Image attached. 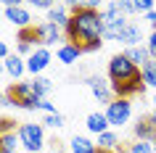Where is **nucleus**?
<instances>
[{"label":"nucleus","mask_w":156,"mask_h":153,"mask_svg":"<svg viewBox=\"0 0 156 153\" xmlns=\"http://www.w3.org/2000/svg\"><path fill=\"white\" fill-rule=\"evenodd\" d=\"M82 53H85V50L80 48V45H74V42H61V45H58V50H56L58 61H61V64H66V66L77 64V58L82 56Z\"/></svg>","instance_id":"13"},{"label":"nucleus","mask_w":156,"mask_h":153,"mask_svg":"<svg viewBox=\"0 0 156 153\" xmlns=\"http://www.w3.org/2000/svg\"><path fill=\"white\" fill-rule=\"evenodd\" d=\"M3 16L8 19L16 29H29V26H32L29 11H27L24 5H19V3H5V5H3Z\"/></svg>","instance_id":"7"},{"label":"nucleus","mask_w":156,"mask_h":153,"mask_svg":"<svg viewBox=\"0 0 156 153\" xmlns=\"http://www.w3.org/2000/svg\"><path fill=\"white\" fill-rule=\"evenodd\" d=\"M19 42L37 45V32H34V26H29V29H19Z\"/></svg>","instance_id":"26"},{"label":"nucleus","mask_w":156,"mask_h":153,"mask_svg":"<svg viewBox=\"0 0 156 153\" xmlns=\"http://www.w3.org/2000/svg\"><path fill=\"white\" fill-rule=\"evenodd\" d=\"M127 153H154V143H148V140H135Z\"/></svg>","instance_id":"25"},{"label":"nucleus","mask_w":156,"mask_h":153,"mask_svg":"<svg viewBox=\"0 0 156 153\" xmlns=\"http://www.w3.org/2000/svg\"><path fill=\"white\" fill-rule=\"evenodd\" d=\"M69 19H72V11H69V5H61V3H56V8L48 13V21L50 24H56L58 29H64L69 26Z\"/></svg>","instance_id":"16"},{"label":"nucleus","mask_w":156,"mask_h":153,"mask_svg":"<svg viewBox=\"0 0 156 153\" xmlns=\"http://www.w3.org/2000/svg\"><path fill=\"white\" fill-rule=\"evenodd\" d=\"M146 48H148V53H151V58H156V32H151V34H148Z\"/></svg>","instance_id":"30"},{"label":"nucleus","mask_w":156,"mask_h":153,"mask_svg":"<svg viewBox=\"0 0 156 153\" xmlns=\"http://www.w3.org/2000/svg\"><path fill=\"white\" fill-rule=\"evenodd\" d=\"M151 11H156V3L154 0H135V13H151Z\"/></svg>","instance_id":"28"},{"label":"nucleus","mask_w":156,"mask_h":153,"mask_svg":"<svg viewBox=\"0 0 156 153\" xmlns=\"http://www.w3.org/2000/svg\"><path fill=\"white\" fill-rule=\"evenodd\" d=\"M132 132H135V140H148V143L156 140V127L148 121V116L135 121V124H132Z\"/></svg>","instance_id":"17"},{"label":"nucleus","mask_w":156,"mask_h":153,"mask_svg":"<svg viewBox=\"0 0 156 153\" xmlns=\"http://www.w3.org/2000/svg\"><path fill=\"white\" fill-rule=\"evenodd\" d=\"M3 19H5V16H3V8H0V21H3Z\"/></svg>","instance_id":"37"},{"label":"nucleus","mask_w":156,"mask_h":153,"mask_svg":"<svg viewBox=\"0 0 156 153\" xmlns=\"http://www.w3.org/2000/svg\"><path fill=\"white\" fill-rule=\"evenodd\" d=\"M140 77H143V85H146V87L156 90V58H151V61L140 69Z\"/></svg>","instance_id":"22"},{"label":"nucleus","mask_w":156,"mask_h":153,"mask_svg":"<svg viewBox=\"0 0 156 153\" xmlns=\"http://www.w3.org/2000/svg\"><path fill=\"white\" fill-rule=\"evenodd\" d=\"M106 119L111 127H122V124H127V121L132 119V103L130 100H124V98H114L111 103L106 106Z\"/></svg>","instance_id":"6"},{"label":"nucleus","mask_w":156,"mask_h":153,"mask_svg":"<svg viewBox=\"0 0 156 153\" xmlns=\"http://www.w3.org/2000/svg\"><path fill=\"white\" fill-rule=\"evenodd\" d=\"M19 140H21V151L27 153H40L45 148V127L34 124V121H24L19 124Z\"/></svg>","instance_id":"3"},{"label":"nucleus","mask_w":156,"mask_h":153,"mask_svg":"<svg viewBox=\"0 0 156 153\" xmlns=\"http://www.w3.org/2000/svg\"><path fill=\"white\" fill-rule=\"evenodd\" d=\"M8 95L16 108H27V111H40L42 98L32 90V82H13L8 87Z\"/></svg>","instance_id":"4"},{"label":"nucleus","mask_w":156,"mask_h":153,"mask_svg":"<svg viewBox=\"0 0 156 153\" xmlns=\"http://www.w3.org/2000/svg\"><path fill=\"white\" fill-rule=\"evenodd\" d=\"M3 71H5V66H3V61H0V74H3Z\"/></svg>","instance_id":"36"},{"label":"nucleus","mask_w":156,"mask_h":153,"mask_svg":"<svg viewBox=\"0 0 156 153\" xmlns=\"http://www.w3.org/2000/svg\"><path fill=\"white\" fill-rule=\"evenodd\" d=\"M124 56L130 58V61L138 66V69H143V66L151 61V53H148L146 45H138V48H127V50H124Z\"/></svg>","instance_id":"20"},{"label":"nucleus","mask_w":156,"mask_h":153,"mask_svg":"<svg viewBox=\"0 0 156 153\" xmlns=\"http://www.w3.org/2000/svg\"><path fill=\"white\" fill-rule=\"evenodd\" d=\"M19 153H27V151H19Z\"/></svg>","instance_id":"41"},{"label":"nucleus","mask_w":156,"mask_h":153,"mask_svg":"<svg viewBox=\"0 0 156 153\" xmlns=\"http://www.w3.org/2000/svg\"><path fill=\"white\" fill-rule=\"evenodd\" d=\"M34 32H37V45H40V48H50V45H56V42L64 40V29H58V26L50 24V21L37 24Z\"/></svg>","instance_id":"8"},{"label":"nucleus","mask_w":156,"mask_h":153,"mask_svg":"<svg viewBox=\"0 0 156 153\" xmlns=\"http://www.w3.org/2000/svg\"><path fill=\"white\" fill-rule=\"evenodd\" d=\"M140 40H143V32H140V26H138V24H132V21L124 26L122 32H119V37H116V42H124L127 48H138Z\"/></svg>","instance_id":"14"},{"label":"nucleus","mask_w":156,"mask_h":153,"mask_svg":"<svg viewBox=\"0 0 156 153\" xmlns=\"http://www.w3.org/2000/svg\"><path fill=\"white\" fill-rule=\"evenodd\" d=\"M50 66V50L48 48H37L32 56L27 58V71L32 77H42V71Z\"/></svg>","instance_id":"10"},{"label":"nucleus","mask_w":156,"mask_h":153,"mask_svg":"<svg viewBox=\"0 0 156 153\" xmlns=\"http://www.w3.org/2000/svg\"><path fill=\"white\" fill-rule=\"evenodd\" d=\"M106 74H108V82H111V85H122V82H130V79H135V77H140V69L132 64L124 53H116V56L108 58Z\"/></svg>","instance_id":"2"},{"label":"nucleus","mask_w":156,"mask_h":153,"mask_svg":"<svg viewBox=\"0 0 156 153\" xmlns=\"http://www.w3.org/2000/svg\"><path fill=\"white\" fill-rule=\"evenodd\" d=\"M19 129V121H13L11 116H0V137L3 135H11Z\"/></svg>","instance_id":"24"},{"label":"nucleus","mask_w":156,"mask_h":153,"mask_svg":"<svg viewBox=\"0 0 156 153\" xmlns=\"http://www.w3.org/2000/svg\"><path fill=\"white\" fill-rule=\"evenodd\" d=\"M0 153H5V151H3V148H0Z\"/></svg>","instance_id":"40"},{"label":"nucleus","mask_w":156,"mask_h":153,"mask_svg":"<svg viewBox=\"0 0 156 153\" xmlns=\"http://www.w3.org/2000/svg\"><path fill=\"white\" fill-rule=\"evenodd\" d=\"M0 148L5 153H19L21 148V140H19V132H11V135H3L0 137Z\"/></svg>","instance_id":"23"},{"label":"nucleus","mask_w":156,"mask_h":153,"mask_svg":"<svg viewBox=\"0 0 156 153\" xmlns=\"http://www.w3.org/2000/svg\"><path fill=\"white\" fill-rule=\"evenodd\" d=\"M148 121H151V124H154V127H156V108H154V111H151V113H148Z\"/></svg>","instance_id":"35"},{"label":"nucleus","mask_w":156,"mask_h":153,"mask_svg":"<svg viewBox=\"0 0 156 153\" xmlns=\"http://www.w3.org/2000/svg\"><path fill=\"white\" fill-rule=\"evenodd\" d=\"M5 106H13V100L8 92H0V108H5Z\"/></svg>","instance_id":"32"},{"label":"nucleus","mask_w":156,"mask_h":153,"mask_svg":"<svg viewBox=\"0 0 156 153\" xmlns=\"http://www.w3.org/2000/svg\"><path fill=\"white\" fill-rule=\"evenodd\" d=\"M85 127H87V132H93V135L98 137V135H103V132H108L111 124H108V119H106V113H103V111H95V113L87 116Z\"/></svg>","instance_id":"15"},{"label":"nucleus","mask_w":156,"mask_h":153,"mask_svg":"<svg viewBox=\"0 0 156 153\" xmlns=\"http://www.w3.org/2000/svg\"><path fill=\"white\" fill-rule=\"evenodd\" d=\"M101 13H103V37L106 40H116L119 32L130 24L127 16L119 11V3H106V8L101 11Z\"/></svg>","instance_id":"5"},{"label":"nucleus","mask_w":156,"mask_h":153,"mask_svg":"<svg viewBox=\"0 0 156 153\" xmlns=\"http://www.w3.org/2000/svg\"><path fill=\"white\" fill-rule=\"evenodd\" d=\"M154 153H156V140H154Z\"/></svg>","instance_id":"38"},{"label":"nucleus","mask_w":156,"mask_h":153,"mask_svg":"<svg viewBox=\"0 0 156 153\" xmlns=\"http://www.w3.org/2000/svg\"><path fill=\"white\" fill-rule=\"evenodd\" d=\"M148 24H151V26H154V32H156V11H151V13H148Z\"/></svg>","instance_id":"34"},{"label":"nucleus","mask_w":156,"mask_h":153,"mask_svg":"<svg viewBox=\"0 0 156 153\" xmlns=\"http://www.w3.org/2000/svg\"><path fill=\"white\" fill-rule=\"evenodd\" d=\"M69 153H98V145L85 135H74L69 143Z\"/></svg>","instance_id":"18"},{"label":"nucleus","mask_w":156,"mask_h":153,"mask_svg":"<svg viewBox=\"0 0 156 153\" xmlns=\"http://www.w3.org/2000/svg\"><path fill=\"white\" fill-rule=\"evenodd\" d=\"M34 8H37V11H45V13H50V11L56 8V3H53V0H34Z\"/></svg>","instance_id":"29"},{"label":"nucleus","mask_w":156,"mask_h":153,"mask_svg":"<svg viewBox=\"0 0 156 153\" xmlns=\"http://www.w3.org/2000/svg\"><path fill=\"white\" fill-rule=\"evenodd\" d=\"M95 145H98V151H108V153H122L119 151V135L116 132H103V135H98V140H95Z\"/></svg>","instance_id":"19"},{"label":"nucleus","mask_w":156,"mask_h":153,"mask_svg":"<svg viewBox=\"0 0 156 153\" xmlns=\"http://www.w3.org/2000/svg\"><path fill=\"white\" fill-rule=\"evenodd\" d=\"M42 127H53V129L64 127V116H61V113H48V116L42 119Z\"/></svg>","instance_id":"27"},{"label":"nucleus","mask_w":156,"mask_h":153,"mask_svg":"<svg viewBox=\"0 0 156 153\" xmlns=\"http://www.w3.org/2000/svg\"><path fill=\"white\" fill-rule=\"evenodd\" d=\"M85 85L90 87V92H93V98L98 100V103H111L114 100V92H111V82H108V77L103 79V77H87L85 79Z\"/></svg>","instance_id":"9"},{"label":"nucleus","mask_w":156,"mask_h":153,"mask_svg":"<svg viewBox=\"0 0 156 153\" xmlns=\"http://www.w3.org/2000/svg\"><path fill=\"white\" fill-rule=\"evenodd\" d=\"M11 56V50H8V45H5V42L0 40V61H5V58Z\"/></svg>","instance_id":"33"},{"label":"nucleus","mask_w":156,"mask_h":153,"mask_svg":"<svg viewBox=\"0 0 156 153\" xmlns=\"http://www.w3.org/2000/svg\"><path fill=\"white\" fill-rule=\"evenodd\" d=\"M119 11H122V13H135V3H130V0H119Z\"/></svg>","instance_id":"31"},{"label":"nucleus","mask_w":156,"mask_h":153,"mask_svg":"<svg viewBox=\"0 0 156 153\" xmlns=\"http://www.w3.org/2000/svg\"><path fill=\"white\" fill-rule=\"evenodd\" d=\"M154 103H156V92H154Z\"/></svg>","instance_id":"39"},{"label":"nucleus","mask_w":156,"mask_h":153,"mask_svg":"<svg viewBox=\"0 0 156 153\" xmlns=\"http://www.w3.org/2000/svg\"><path fill=\"white\" fill-rule=\"evenodd\" d=\"M72 19L66 26V42L80 45L85 53L101 50L103 45V13L98 11V3H69Z\"/></svg>","instance_id":"1"},{"label":"nucleus","mask_w":156,"mask_h":153,"mask_svg":"<svg viewBox=\"0 0 156 153\" xmlns=\"http://www.w3.org/2000/svg\"><path fill=\"white\" fill-rule=\"evenodd\" d=\"M29 82H32V90L42 98V100H45V98H48V92L53 90V82H50L48 77H32Z\"/></svg>","instance_id":"21"},{"label":"nucleus","mask_w":156,"mask_h":153,"mask_svg":"<svg viewBox=\"0 0 156 153\" xmlns=\"http://www.w3.org/2000/svg\"><path fill=\"white\" fill-rule=\"evenodd\" d=\"M143 90H146V85H143V77H135V79L122 82V85H111V92H114V98H124V100H130L132 95H143Z\"/></svg>","instance_id":"11"},{"label":"nucleus","mask_w":156,"mask_h":153,"mask_svg":"<svg viewBox=\"0 0 156 153\" xmlns=\"http://www.w3.org/2000/svg\"><path fill=\"white\" fill-rule=\"evenodd\" d=\"M3 66H5V74H8L13 82H21V77L27 74V58H21L19 53H11V56L3 61Z\"/></svg>","instance_id":"12"}]
</instances>
